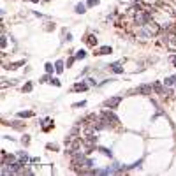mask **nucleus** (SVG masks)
<instances>
[{"label": "nucleus", "mask_w": 176, "mask_h": 176, "mask_svg": "<svg viewBox=\"0 0 176 176\" xmlns=\"http://www.w3.org/2000/svg\"><path fill=\"white\" fill-rule=\"evenodd\" d=\"M55 70L58 72V74H62V72H64V62H62V60H56V64H55Z\"/></svg>", "instance_id": "15"}, {"label": "nucleus", "mask_w": 176, "mask_h": 176, "mask_svg": "<svg viewBox=\"0 0 176 176\" xmlns=\"http://www.w3.org/2000/svg\"><path fill=\"white\" fill-rule=\"evenodd\" d=\"M76 13H78V14L86 13V5H85V4H78V5H76Z\"/></svg>", "instance_id": "17"}, {"label": "nucleus", "mask_w": 176, "mask_h": 176, "mask_svg": "<svg viewBox=\"0 0 176 176\" xmlns=\"http://www.w3.org/2000/svg\"><path fill=\"white\" fill-rule=\"evenodd\" d=\"M122 102V97L118 95V97H111V99H108V100H104V108H109V109H115L118 104Z\"/></svg>", "instance_id": "4"}, {"label": "nucleus", "mask_w": 176, "mask_h": 176, "mask_svg": "<svg viewBox=\"0 0 176 176\" xmlns=\"http://www.w3.org/2000/svg\"><path fill=\"white\" fill-rule=\"evenodd\" d=\"M51 83H53V85H55V86H60V81H58L56 78H53V79H51Z\"/></svg>", "instance_id": "31"}, {"label": "nucleus", "mask_w": 176, "mask_h": 176, "mask_svg": "<svg viewBox=\"0 0 176 176\" xmlns=\"http://www.w3.org/2000/svg\"><path fill=\"white\" fill-rule=\"evenodd\" d=\"M85 43L88 44V46H97V37H95V34H88L86 37H85Z\"/></svg>", "instance_id": "10"}, {"label": "nucleus", "mask_w": 176, "mask_h": 176, "mask_svg": "<svg viewBox=\"0 0 176 176\" xmlns=\"http://www.w3.org/2000/svg\"><path fill=\"white\" fill-rule=\"evenodd\" d=\"M46 2H49V0H46Z\"/></svg>", "instance_id": "35"}, {"label": "nucleus", "mask_w": 176, "mask_h": 176, "mask_svg": "<svg viewBox=\"0 0 176 176\" xmlns=\"http://www.w3.org/2000/svg\"><path fill=\"white\" fill-rule=\"evenodd\" d=\"M51 79H53V78H51L49 74H46V76L41 78V83H51Z\"/></svg>", "instance_id": "22"}, {"label": "nucleus", "mask_w": 176, "mask_h": 176, "mask_svg": "<svg viewBox=\"0 0 176 176\" xmlns=\"http://www.w3.org/2000/svg\"><path fill=\"white\" fill-rule=\"evenodd\" d=\"M86 81H88V85H92V86L97 85V81H95V79H86Z\"/></svg>", "instance_id": "32"}, {"label": "nucleus", "mask_w": 176, "mask_h": 176, "mask_svg": "<svg viewBox=\"0 0 176 176\" xmlns=\"http://www.w3.org/2000/svg\"><path fill=\"white\" fill-rule=\"evenodd\" d=\"M46 148H48V150H58V146H56V144H48Z\"/></svg>", "instance_id": "30"}, {"label": "nucleus", "mask_w": 176, "mask_h": 176, "mask_svg": "<svg viewBox=\"0 0 176 176\" xmlns=\"http://www.w3.org/2000/svg\"><path fill=\"white\" fill-rule=\"evenodd\" d=\"M64 41H72V35L69 32H64Z\"/></svg>", "instance_id": "28"}, {"label": "nucleus", "mask_w": 176, "mask_h": 176, "mask_svg": "<svg viewBox=\"0 0 176 176\" xmlns=\"http://www.w3.org/2000/svg\"><path fill=\"white\" fill-rule=\"evenodd\" d=\"M137 2H139V0H137Z\"/></svg>", "instance_id": "36"}, {"label": "nucleus", "mask_w": 176, "mask_h": 176, "mask_svg": "<svg viewBox=\"0 0 176 176\" xmlns=\"http://www.w3.org/2000/svg\"><path fill=\"white\" fill-rule=\"evenodd\" d=\"M0 44H2V48L7 46V39H5V35H2V41H0Z\"/></svg>", "instance_id": "29"}, {"label": "nucleus", "mask_w": 176, "mask_h": 176, "mask_svg": "<svg viewBox=\"0 0 176 176\" xmlns=\"http://www.w3.org/2000/svg\"><path fill=\"white\" fill-rule=\"evenodd\" d=\"M164 43L169 48H176V32H165L164 34Z\"/></svg>", "instance_id": "3"}, {"label": "nucleus", "mask_w": 176, "mask_h": 176, "mask_svg": "<svg viewBox=\"0 0 176 176\" xmlns=\"http://www.w3.org/2000/svg\"><path fill=\"white\" fill-rule=\"evenodd\" d=\"M27 160H28V155H27L25 151H21V153H19V162H23V164H25Z\"/></svg>", "instance_id": "20"}, {"label": "nucleus", "mask_w": 176, "mask_h": 176, "mask_svg": "<svg viewBox=\"0 0 176 176\" xmlns=\"http://www.w3.org/2000/svg\"><path fill=\"white\" fill-rule=\"evenodd\" d=\"M86 5H88V7H95V5H99V0H88Z\"/></svg>", "instance_id": "25"}, {"label": "nucleus", "mask_w": 176, "mask_h": 176, "mask_svg": "<svg viewBox=\"0 0 176 176\" xmlns=\"http://www.w3.org/2000/svg\"><path fill=\"white\" fill-rule=\"evenodd\" d=\"M32 88H34V83H30V81H28L27 85L23 86V92H32Z\"/></svg>", "instance_id": "21"}, {"label": "nucleus", "mask_w": 176, "mask_h": 176, "mask_svg": "<svg viewBox=\"0 0 176 176\" xmlns=\"http://www.w3.org/2000/svg\"><path fill=\"white\" fill-rule=\"evenodd\" d=\"M7 125H11V127L16 129V130H23V129H25V125H23L21 122H13V123H7Z\"/></svg>", "instance_id": "13"}, {"label": "nucleus", "mask_w": 176, "mask_h": 176, "mask_svg": "<svg viewBox=\"0 0 176 176\" xmlns=\"http://www.w3.org/2000/svg\"><path fill=\"white\" fill-rule=\"evenodd\" d=\"M30 2H34V4H37V2H39V0H30Z\"/></svg>", "instance_id": "34"}, {"label": "nucleus", "mask_w": 176, "mask_h": 176, "mask_svg": "<svg viewBox=\"0 0 176 176\" xmlns=\"http://www.w3.org/2000/svg\"><path fill=\"white\" fill-rule=\"evenodd\" d=\"M74 60H78V58H76V56H70V58L67 60V67H70L72 64H74Z\"/></svg>", "instance_id": "27"}, {"label": "nucleus", "mask_w": 176, "mask_h": 176, "mask_svg": "<svg viewBox=\"0 0 176 176\" xmlns=\"http://www.w3.org/2000/svg\"><path fill=\"white\" fill-rule=\"evenodd\" d=\"M21 65H25V60L13 62V64H9V67H5V69H18V67H21Z\"/></svg>", "instance_id": "14"}, {"label": "nucleus", "mask_w": 176, "mask_h": 176, "mask_svg": "<svg viewBox=\"0 0 176 176\" xmlns=\"http://www.w3.org/2000/svg\"><path fill=\"white\" fill-rule=\"evenodd\" d=\"M174 83H176V74L164 79V85H165V86H171V85H174Z\"/></svg>", "instance_id": "12"}, {"label": "nucleus", "mask_w": 176, "mask_h": 176, "mask_svg": "<svg viewBox=\"0 0 176 176\" xmlns=\"http://www.w3.org/2000/svg\"><path fill=\"white\" fill-rule=\"evenodd\" d=\"M153 90L157 92L159 95H162V97H164V92H165V85H164V83H160V81H157V83H153Z\"/></svg>", "instance_id": "9"}, {"label": "nucleus", "mask_w": 176, "mask_h": 176, "mask_svg": "<svg viewBox=\"0 0 176 176\" xmlns=\"http://www.w3.org/2000/svg\"><path fill=\"white\" fill-rule=\"evenodd\" d=\"M86 88H88V83H85V81H79L72 86V90H76V92H85Z\"/></svg>", "instance_id": "11"}, {"label": "nucleus", "mask_w": 176, "mask_h": 176, "mask_svg": "<svg viewBox=\"0 0 176 176\" xmlns=\"http://www.w3.org/2000/svg\"><path fill=\"white\" fill-rule=\"evenodd\" d=\"M69 155H70V160H72V169H74L76 173H79V174L92 173L94 162H92L86 155H83L81 151H74V153H69Z\"/></svg>", "instance_id": "1"}, {"label": "nucleus", "mask_w": 176, "mask_h": 176, "mask_svg": "<svg viewBox=\"0 0 176 176\" xmlns=\"http://www.w3.org/2000/svg\"><path fill=\"white\" fill-rule=\"evenodd\" d=\"M111 53H113L111 46H102V48L95 49V55H99V56H104V55H111Z\"/></svg>", "instance_id": "7"}, {"label": "nucleus", "mask_w": 176, "mask_h": 176, "mask_svg": "<svg viewBox=\"0 0 176 176\" xmlns=\"http://www.w3.org/2000/svg\"><path fill=\"white\" fill-rule=\"evenodd\" d=\"M18 116H19V118H32L34 113H32V111H21V113H18Z\"/></svg>", "instance_id": "16"}, {"label": "nucleus", "mask_w": 176, "mask_h": 176, "mask_svg": "<svg viewBox=\"0 0 176 176\" xmlns=\"http://www.w3.org/2000/svg\"><path fill=\"white\" fill-rule=\"evenodd\" d=\"M44 67H46V72H48V74H51V72H53V69H55V67H53V64H49V62H48Z\"/></svg>", "instance_id": "23"}, {"label": "nucleus", "mask_w": 176, "mask_h": 176, "mask_svg": "<svg viewBox=\"0 0 176 176\" xmlns=\"http://www.w3.org/2000/svg\"><path fill=\"white\" fill-rule=\"evenodd\" d=\"M171 62H173V64L176 65V56H171Z\"/></svg>", "instance_id": "33"}, {"label": "nucleus", "mask_w": 176, "mask_h": 176, "mask_svg": "<svg viewBox=\"0 0 176 176\" xmlns=\"http://www.w3.org/2000/svg\"><path fill=\"white\" fill-rule=\"evenodd\" d=\"M13 162H16L14 155H7V151H2V165H9Z\"/></svg>", "instance_id": "6"}, {"label": "nucleus", "mask_w": 176, "mask_h": 176, "mask_svg": "<svg viewBox=\"0 0 176 176\" xmlns=\"http://www.w3.org/2000/svg\"><path fill=\"white\" fill-rule=\"evenodd\" d=\"M74 56H76L78 60H81V58H85V56H86V51H85V49H79V51H76V55H74Z\"/></svg>", "instance_id": "19"}, {"label": "nucleus", "mask_w": 176, "mask_h": 176, "mask_svg": "<svg viewBox=\"0 0 176 176\" xmlns=\"http://www.w3.org/2000/svg\"><path fill=\"white\" fill-rule=\"evenodd\" d=\"M97 150H99L102 155H106V157H111V150H108V148H104V146H99Z\"/></svg>", "instance_id": "18"}, {"label": "nucleus", "mask_w": 176, "mask_h": 176, "mask_svg": "<svg viewBox=\"0 0 176 176\" xmlns=\"http://www.w3.org/2000/svg\"><path fill=\"white\" fill-rule=\"evenodd\" d=\"M100 116H102V120H104L106 122V125L109 127H116L118 125V123H120V120H118V116L115 115V113H113L111 109H106V111H102L100 113Z\"/></svg>", "instance_id": "2"}, {"label": "nucleus", "mask_w": 176, "mask_h": 176, "mask_svg": "<svg viewBox=\"0 0 176 176\" xmlns=\"http://www.w3.org/2000/svg\"><path fill=\"white\" fill-rule=\"evenodd\" d=\"M153 92V85H141L136 88V94H141V95H151Z\"/></svg>", "instance_id": "5"}, {"label": "nucleus", "mask_w": 176, "mask_h": 176, "mask_svg": "<svg viewBox=\"0 0 176 176\" xmlns=\"http://www.w3.org/2000/svg\"><path fill=\"white\" fill-rule=\"evenodd\" d=\"M21 144L28 146V144H30V136H23V137H21Z\"/></svg>", "instance_id": "24"}, {"label": "nucleus", "mask_w": 176, "mask_h": 176, "mask_svg": "<svg viewBox=\"0 0 176 176\" xmlns=\"http://www.w3.org/2000/svg\"><path fill=\"white\" fill-rule=\"evenodd\" d=\"M83 106H86V102H85V100H81V102H74V104H72V108H83Z\"/></svg>", "instance_id": "26"}, {"label": "nucleus", "mask_w": 176, "mask_h": 176, "mask_svg": "<svg viewBox=\"0 0 176 176\" xmlns=\"http://www.w3.org/2000/svg\"><path fill=\"white\" fill-rule=\"evenodd\" d=\"M108 67H109L113 72H115V74H122V72H123V67H122L120 62H113V64H109Z\"/></svg>", "instance_id": "8"}]
</instances>
